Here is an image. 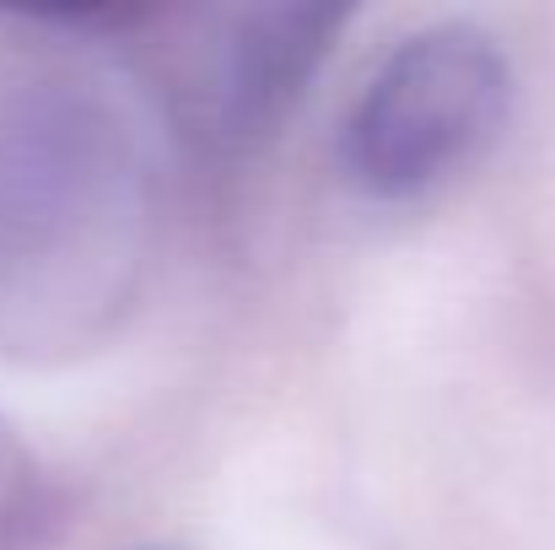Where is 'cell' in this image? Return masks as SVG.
Segmentation results:
<instances>
[{"mask_svg":"<svg viewBox=\"0 0 555 550\" xmlns=\"http://www.w3.org/2000/svg\"><path fill=\"white\" fill-rule=\"evenodd\" d=\"M513 65L491 33L442 22L404 38L346 119V168L367 194L404 200L469 168L502 130Z\"/></svg>","mask_w":555,"mask_h":550,"instance_id":"cell-2","label":"cell"},{"mask_svg":"<svg viewBox=\"0 0 555 550\" xmlns=\"http://www.w3.org/2000/svg\"><path fill=\"white\" fill-rule=\"evenodd\" d=\"M152 232L135 130L87 87L0 92V346L81 335L125 303Z\"/></svg>","mask_w":555,"mask_h":550,"instance_id":"cell-1","label":"cell"},{"mask_svg":"<svg viewBox=\"0 0 555 550\" xmlns=\"http://www.w3.org/2000/svg\"><path fill=\"white\" fill-rule=\"evenodd\" d=\"M335 27H340V11L330 5L232 11L221 22V38L205 43L189 76L194 130L210 141H248L270 130L286 114V103H297Z\"/></svg>","mask_w":555,"mask_h":550,"instance_id":"cell-3","label":"cell"}]
</instances>
